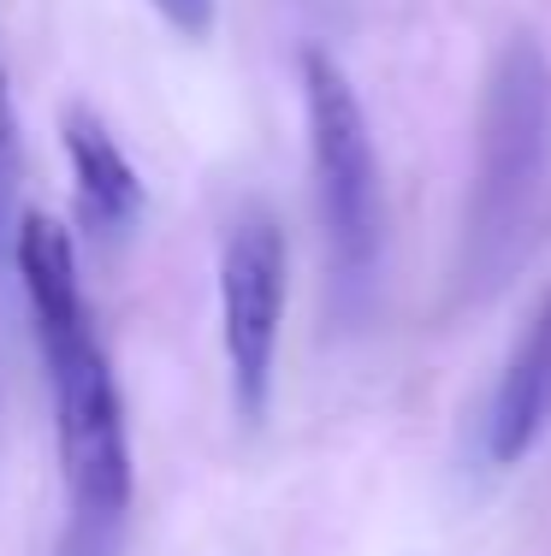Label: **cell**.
<instances>
[{
	"label": "cell",
	"mask_w": 551,
	"mask_h": 556,
	"mask_svg": "<svg viewBox=\"0 0 551 556\" xmlns=\"http://www.w3.org/2000/svg\"><path fill=\"white\" fill-rule=\"evenodd\" d=\"M551 190V54L516 30L487 65L475 125V178L463 214V285L498 290L528 255Z\"/></svg>",
	"instance_id": "cell-1"
},
{
	"label": "cell",
	"mask_w": 551,
	"mask_h": 556,
	"mask_svg": "<svg viewBox=\"0 0 551 556\" xmlns=\"http://www.w3.org/2000/svg\"><path fill=\"white\" fill-rule=\"evenodd\" d=\"M551 427V290L528 314L504 374H498L492 408H487V456L498 468L522 462Z\"/></svg>",
	"instance_id": "cell-6"
},
{
	"label": "cell",
	"mask_w": 551,
	"mask_h": 556,
	"mask_svg": "<svg viewBox=\"0 0 551 556\" xmlns=\"http://www.w3.org/2000/svg\"><path fill=\"white\" fill-rule=\"evenodd\" d=\"M60 137H65V161H72L84 225L89 231H108V237L130 231V219L142 214V178H137V166L125 161V149L113 142V130L89 108H65Z\"/></svg>",
	"instance_id": "cell-7"
},
{
	"label": "cell",
	"mask_w": 551,
	"mask_h": 556,
	"mask_svg": "<svg viewBox=\"0 0 551 556\" xmlns=\"http://www.w3.org/2000/svg\"><path fill=\"white\" fill-rule=\"evenodd\" d=\"M303 113H309V172L321 207L326 255H333L338 302L350 314L367 302L386 243V202H379V154L367 130L362 96L345 65L321 48H303Z\"/></svg>",
	"instance_id": "cell-2"
},
{
	"label": "cell",
	"mask_w": 551,
	"mask_h": 556,
	"mask_svg": "<svg viewBox=\"0 0 551 556\" xmlns=\"http://www.w3.org/2000/svg\"><path fill=\"white\" fill-rule=\"evenodd\" d=\"M18 184H24V137H18V113H12L7 72H0V237H12V207H18Z\"/></svg>",
	"instance_id": "cell-8"
},
{
	"label": "cell",
	"mask_w": 551,
	"mask_h": 556,
	"mask_svg": "<svg viewBox=\"0 0 551 556\" xmlns=\"http://www.w3.org/2000/svg\"><path fill=\"white\" fill-rule=\"evenodd\" d=\"M65 480V545L60 556H113L130 515V432L113 386L108 350L96 338L65 355H48Z\"/></svg>",
	"instance_id": "cell-3"
},
{
	"label": "cell",
	"mask_w": 551,
	"mask_h": 556,
	"mask_svg": "<svg viewBox=\"0 0 551 556\" xmlns=\"http://www.w3.org/2000/svg\"><path fill=\"white\" fill-rule=\"evenodd\" d=\"M149 7L161 12L178 36H190V42H202V36L214 30V18H220V0H149Z\"/></svg>",
	"instance_id": "cell-9"
},
{
	"label": "cell",
	"mask_w": 551,
	"mask_h": 556,
	"mask_svg": "<svg viewBox=\"0 0 551 556\" xmlns=\"http://www.w3.org/2000/svg\"><path fill=\"white\" fill-rule=\"evenodd\" d=\"M12 261H18L24 296H30V314H36V343H42V362L96 338V332H89V308H84V285H77L72 237H65L60 219L24 214L18 231H12Z\"/></svg>",
	"instance_id": "cell-5"
},
{
	"label": "cell",
	"mask_w": 551,
	"mask_h": 556,
	"mask_svg": "<svg viewBox=\"0 0 551 556\" xmlns=\"http://www.w3.org/2000/svg\"><path fill=\"white\" fill-rule=\"evenodd\" d=\"M285 320V231L273 214L249 207L220 249V343H226L231 403L255 427L273 403V362H279Z\"/></svg>",
	"instance_id": "cell-4"
}]
</instances>
